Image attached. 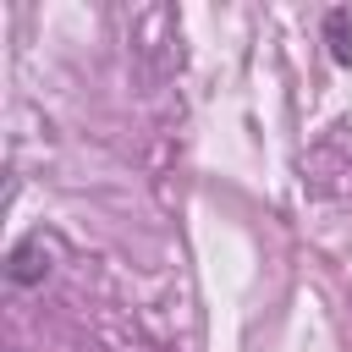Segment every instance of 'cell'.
Here are the masks:
<instances>
[{"label":"cell","mask_w":352,"mask_h":352,"mask_svg":"<svg viewBox=\"0 0 352 352\" xmlns=\"http://www.w3.org/2000/svg\"><path fill=\"white\" fill-rule=\"evenodd\" d=\"M44 270H50L44 231H28V236L11 248V258H6V280H11V286H38V280H44Z\"/></svg>","instance_id":"obj_1"},{"label":"cell","mask_w":352,"mask_h":352,"mask_svg":"<svg viewBox=\"0 0 352 352\" xmlns=\"http://www.w3.org/2000/svg\"><path fill=\"white\" fill-rule=\"evenodd\" d=\"M324 44H330V60L336 66H352V11L346 6H330L324 11Z\"/></svg>","instance_id":"obj_2"}]
</instances>
